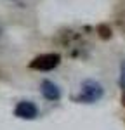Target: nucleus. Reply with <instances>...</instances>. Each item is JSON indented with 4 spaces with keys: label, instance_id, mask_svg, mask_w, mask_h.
Returning a JSON list of instances; mask_svg holds the SVG:
<instances>
[{
    "label": "nucleus",
    "instance_id": "obj_6",
    "mask_svg": "<svg viewBox=\"0 0 125 130\" xmlns=\"http://www.w3.org/2000/svg\"><path fill=\"white\" fill-rule=\"evenodd\" d=\"M122 102H123V106H125V92H123V97H122Z\"/></svg>",
    "mask_w": 125,
    "mask_h": 130
},
{
    "label": "nucleus",
    "instance_id": "obj_2",
    "mask_svg": "<svg viewBox=\"0 0 125 130\" xmlns=\"http://www.w3.org/2000/svg\"><path fill=\"white\" fill-rule=\"evenodd\" d=\"M59 62H61L59 54H42L30 62V68L37 71H51L54 68H57Z\"/></svg>",
    "mask_w": 125,
    "mask_h": 130
},
{
    "label": "nucleus",
    "instance_id": "obj_7",
    "mask_svg": "<svg viewBox=\"0 0 125 130\" xmlns=\"http://www.w3.org/2000/svg\"><path fill=\"white\" fill-rule=\"evenodd\" d=\"M0 40H2V30H0Z\"/></svg>",
    "mask_w": 125,
    "mask_h": 130
},
{
    "label": "nucleus",
    "instance_id": "obj_5",
    "mask_svg": "<svg viewBox=\"0 0 125 130\" xmlns=\"http://www.w3.org/2000/svg\"><path fill=\"white\" fill-rule=\"evenodd\" d=\"M118 83L125 90V59L120 62V70H118Z\"/></svg>",
    "mask_w": 125,
    "mask_h": 130
},
{
    "label": "nucleus",
    "instance_id": "obj_1",
    "mask_svg": "<svg viewBox=\"0 0 125 130\" xmlns=\"http://www.w3.org/2000/svg\"><path fill=\"white\" fill-rule=\"evenodd\" d=\"M103 87L101 83L96 80H83L80 83V89H78V94L75 99L78 102H85V104H92V102H97V101L103 97Z\"/></svg>",
    "mask_w": 125,
    "mask_h": 130
},
{
    "label": "nucleus",
    "instance_id": "obj_3",
    "mask_svg": "<svg viewBox=\"0 0 125 130\" xmlns=\"http://www.w3.org/2000/svg\"><path fill=\"white\" fill-rule=\"evenodd\" d=\"M14 115L21 120H33V118L38 116V108L31 101H21L14 108Z\"/></svg>",
    "mask_w": 125,
    "mask_h": 130
},
{
    "label": "nucleus",
    "instance_id": "obj_4",
    "mask_svg": "<svg viewBox=\"0 0 125 130\" xmlns=\"http://www.w3.org/2000/svg\"><path fill=\"white\" fill-rule=\"evenodd\" d=\"M40 94H42L43 99L51 101V102H56V101H59V97H61L59 87L51 80H43L40 83Z\"/></svg>",
    "mask_w": 125,
    "mask_h": 130
}]
</instances>
